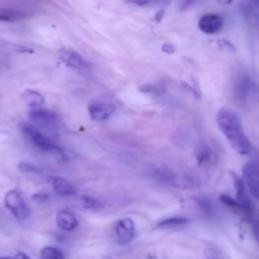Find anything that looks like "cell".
<instances>
[{"label": "cell", "instance_id": "obj_1", "mask_svg": "<svg viewBox=\"0 0 259 259\" xmlns=\"http://www.w3.org/2000/svg\"><path fill=\"white\" fill-rule=\"evenodd\" d=\"M217 124L228 139L232 148L241 155L251 152V144L245 135L239 117L229 109H221L217 113Z\"/></svg>", "mask_w": 259, "mask_h": 259}, {"label": "cell", "instance_id": "obj_2", "mask_svg": "<svg viewBox=\"0 0 259 259\" xmlns=\"http://www.w3.org/2000/svg\"><path fill=\"white\" fill-rule=\"evenodd\" d=\"M20 130L23 133V135L38 149L45 152L53 153L61 158H64V152L61 148H59L57 145H55L47 136H45L39 128L34 125L33 123L23 121L20 124Z\"/></svg>", "mask_w": 259, "mask_h": 259}, {"label": "cell", "instance_id": "obj_3", "mask_svg": "<svg viewBox=\"0 0 259 259\" xmlns=\"http://www.w3.org/2000/svg\"><path fill=\"white\" fill-rule=\"evenodd\" d=\"M28 117L34 125L39 126L47 132L56 133L59 130L60 119L55 112L49 109L40 107L32 108L28 111Z\"/></svg>", "mask_w": 259, "mask_h": 259}, {"label": "cell", "instance_id": "obj_4", "mask_svg": "<svg viewBox=\"0 0 259 259\" xmlns=\"http://www.w3.org/2000/svg\"><path fill=\"white\" fill-rule=\"evenodd\" d=\"M4 203L7 209L17 219L24 220L29 215V207L22 194L17 190H9L5 194Z\"/></svg>", "mask_w": 259, "mask_h": 259}, {"label": "cell", "instance_id": "obj_5", "mask_svg": "<svg viewBox=\"0 0 259 259\" xmlns=\"http://www.w3.org/2000/svg\"><path fill=\"white\" fill-rule=\"evenodd\" d=\"M237 98L242 103L251 102L256 96V84L250 75H243L236 85Z\"/></svg>", "mask_w": 259, "mask_h": 259}, {"label": "cell", "instance_id": "obj_6", "mask_svg": "<svg viewBox=\"0 0 259 259\" xmlns=\"http://www.w3.org/2000/svg\"><path fill=\"white\" fill-rule=\"evenodd\" d=\"M243 182L254 198L259 196V172L256 164L247 163L243 168Z\"/></svg>", "mask_w": 259, "mask_h": 259}, {"label": "cell", "instance_id": "obj_7", "mask_svg": "<svg viewBox=\"0 0 259 259\" xmlns=\"http://www.w3.org/2000/svg\"><path fill=\"white\" fill-rule=\"evenodd\" d=\"M60 60L68 67L79 71H85L89 69L88 62L77 52L69 49H61L59 51Z\"/></svg>", "mask_w": 259, "mask_h": 259}, {"label": "cell", "instance_id": "obj_8", "mask_svg": "<svg viewBox=\"0 0 259 259\" xmlns=\"http://www.w3.org/2000/svg\"><path fill=\"white\" fill-rule=\"evenodd\" d=\"M114 232L116 239L120 244H127L133 240L136 233L134 221L130 218L119 220L114 226Z\"/></svg>", "mask_w": 259, "mask_h": 259}, {"label": "cell", "instance_id": "obj_9", "mask_svg": "<svg viewBox=\"0 0 259 259\" xmlns=\"http://www.w3.org/2000/svg\"><path fill=\"white\" fill-rule=\"evenodd\" d=\"M224 24V20L221 15L215 13L203 14L198 20V27L200 31L205 34H214L219 32Z\"/></svg>", "mask_w": 259, "mask_h": 259}, {"label": "cell", "instance_id": "obj_10", "mask_svg": "<svg viewBox=\"0 0 259 259\" xmlns=\"http://www.w3.org/2000/svg\"><path fill=\"white\" fill-rule=\"evenodd\" d=\"M115 111V106L108 102H93L88 106V112L92 120L102 121L111 116Z\"/></svg>", "mask_w": 259, "mask_h": 259}, {"label": "cell", "instance_id": "obj_11", "mask_svg": "<svg viewBox=\"0 0 259 259\" xmlns=\"http://www.w3.org/2000/svg\"><path fill=\"white\" fill-rule=\"evenodd\" d=\"M232 178L236 188V194H237L236 200L239 204V208L245 211L246 213H250L252 211V202L246 192V187L243 180L239 176L233 173H232Z\"/></svg>", "mask_w": 259, "mask_h": 259}, {"label": "cell", "instance_id": "obj_12", "mask_svg": "<svg viewBox=\"0 0 259 259\" xmlns=\"http://www.w3.org/2000/svg\"><path fill=\"white\" fill-rule=\"evenodd\" d=\"M150 175L155 180H157L163 184H168V185H172V186H180V184H181V179L179 178L178 174L168 168H165V167L154 168L150 172Z\"/></svg>", "mask_w": 259, "mask_h": 259}, {"label": "cell", "instance_id": "obj_13", "mask_svg": "<svg viewBox=\"0 0 259 259\" xmlns=\"http://www.w3.org/2000/svg\"><path fill=\"white\" fill-rule=\"evenodd\" d=\"M49 179L54 191L61 196H71L77 192L75 186L69 180L63 177L50 176Z\"/></svg>", "mask_w": 259, "mask_h": 259}, {"label": "cell", "instance_id": "obj_14", "mask_svg": "<svg viewBox=\"0 0 259 259\" xmlns=\"http://www.w3.org/2000/svg\"><path fill=\"white\" fill-rule=\"evenodd\" d=\"M56 223L61 230L66 232H72L78 227L77 218L74 215V213L66 209L59 210L57 212Z\"/></svg>", "mask_w": 259, "mask_h": 259}, {"label": "cell", "instance_id": "obj_15", "mask_svg": "<svg viewBox=\"0 0 259 259\" xmlns=\"http://www.w3.org/2000/svg\"><path fill=\"white\" fill-rule=\"evenodd\" d=\"M195 158L199 166L208 165L213 159V152L207 145L200 144L195 150Z\"/></svg>", "mask_w": 259, "mask_h": 259}, {"label": "cell", "instance_id": "obj_16", "mask_svg": "<svg viewBox=\"0 0 259 259\" xmlns=\"http://www.w3.org/2000/svg\"><path fill=\"white\" fill-rule=\"evenodd\" d=\"M21 98L25 102L26 105H28L29 107H32V108L39 107L45 102L44 96L40 93H38L37 91L31 90V89H26L22 93Z\"/></svg>", "mask_w": 259, "mask_h": 259}, {"label": "cell", "instance_id": "obj_17", "mask_svg": "<svg viewBox=\"0 0 259 259\" xmlns=\"http://www.w3.org/2000/svg\"><path fill=\"white\" fill-rule=\"evenodd\" d=\"M188 223V219L183 218V217H173V218H168L165 219L157 224V228L160 229H173L177 227L184 226Z\"/></svg>", "mask_w": 259, "mask_h": 259}, {"label": "cell", "instance_id": "obj_18", "mask_svg": "<svg viewBox=\"0 0 259 259\" xmlns=\"http://www.w3.org/2000/svg\"><path fill=\"white\" fill-rule=\"evenodd\" d=\"M23 13L13 8H0V21L14 22L23 17Z\"/></svg>", "mask_w": 259, "mask_h": 259}, {"label": "cell", "instance_id": "obj_19", "mask_svg": "<svg viewBox=\"0 0 259 259\" xmlns=\"http://www.w3.org/2000/svg\"><path fill=\"white\" fill-rule=\"evenodd\" d=\"M41 259H65L63 252L55 247H45L40 250Z\"/></svg>", "mask_w": 259, "mask_h": 259}, {"label": "cell", "instance_id": "obj_20", "mask_svg": "<svg viewBox=\"0 0 259 259\" xmlns=\"http://www.w3.org/2000/svg\"><path fill=\"white\" fill-rule=\"evenodd\" d=\"M139 90L144 93L153 94V95H160L165 91V88L161 84L157 83H147L143 84L139 87Z\"/></svg>", "mask_w": 259, "mask_h": 259}, {"label": "cell", "instance_id": "obj_21", "mask_svg": "<svg viewBox=\"0 0 259 259\" xmlns=\"http://www.w3.org/2000/svg\"><path fill=\"white\" fill-rule=\"evenodd\" d=\"M196 203L198 207L206 214H211L213 210V204L211 200L208 197L201 196V197H196Z\"/></svg>", "mask_w": 259, "mask_h": 259}, {"label": "cell", "instance_id": "obj_22", "mask_svg": "<svg viewBox=\"0 0 259 259\" xmlns=\"http://www.w3.org/2000/svg\"><path fill=\"white\" fill-rule=\"evenodd\" d=\"M79 199H80L81 205H82L84 208H87V209H96L97 207H99V201H98L97 199H95L94 197H92V196H89V195H81Z\"/></svg>", "mask_w": 259, "mask_h": 259}, {"label": "cell", "instance_id": "obj_23", "mask_svg": "<svg viewBox=\"0 0 259 259\" xmlns=\"http://www.w3.org/2000/svg\"><path fill=\"white\" fill-rule=\"evenodd\" d=\"M217 46L221 50L229 52V53H235V51H236L235 46L230 40H228V39H224V38L218 39L217 40Z\"/></svg>", "mask_w": 259, "mask_h": 259}, {"label": "cell", "instance_id": "obj_24", "mask_svg": "<svg viewBox=\"0 0 259 259\" xmlns=\"http://www.w3.org/2000/svg\"><path fill=\"white\" fill-rule=\"evenodd\" d=\"M220 199H221V201H222L224 204H226V205L229 206V207H232V208H239V204H238L237 200L234 199V198H232V197H230L229 195L223 194V195H221ZM239 209H240V208H239Z\"/></svg>", "mask_w": 259, "mask_h": 259}, {"label": "cell", "instance_id": "obj_25", "mask_svg": "<svg viewBox=\"0 0 259 259\" xmlns=\"http://www.w3.org/2000/svg\"><path fill=\"white\" fill-rule=\"evenodd\" d=\"M205 259H223L221 253L214 248H208L204 251Z\"/></svg>", "mask_w": 259, "mask_h": 259}, {"label": "cell", "instance_id": "obj_26", "mask_svg": "<svg viewBox=\"0 0 259 259\" xmlns=\"http://www.w3.org/2000/svg\"><path fill=\"white\" fill-rule=\"evenodd\" d=\"M198 1H200V0H180L179 4H178V7L181 11H184V10L189 9L193 5H195Z\"/></svg>", "mask_w": 259, "mask_h": 259}, {"label": "cell", "instance_id": "obj_27", "mask_svg": "<svg viewBox=\"0 0 259 259\" xmlns=\"http://www.w3.org/2000/svg\"><path fill=\"white\" fill-rule=\"evenodd\" d=\"M122 1L127 4H133V5H138V6H146V5H149L150 3L154 2L155 0H122Z\"/></svg>", "mask_w": 259, "mask_h": 259}, {"label": "cell", "instance_id": "obj_28", "mask_svg": "<svg viewBox=\"0 0 259 259\" xmlns=\"http://www.w3.org/2000/svg\"><path fill=\"white\" fill-rule=\"evenodd\" d=\"M19 169H21L22 171H26V172H38V169L35 166L27 164V163H20Z\"/></svg>", "mask_w": 259, "mask_h": 259}, {"label": "cell", "instance_id": "obj_29", "mask_svg": "<svg viewBox=\"0 0 259 259\" xmlns=\"http://www.w3.org/2000/svg\"><path fill=\"white\" fill-rule=\"evenodd\" d=\"M161 50H162V52H164L167 55H172L174 53V51H175V48L171 44H164L161 47Z\"/></svg>", "mask_w": 259, "mask_h": 259}, {"label": "cell", "instance_id": "obj_30", "mask_svg": "<svg viewBox=\"0 0 259 259\" xmlns=\"http://www.w3.org/2000/svg\"><path fill=\"white\" fill-rule=\"evenodd\" d=\"M13 259H31L27 254H25L24 252H18L14 257Z\"/></svg>", "mask_w": 259, "mask_h": 259}, {"label": "cell", "instance_id": "obj_31", "mask_svg": "<svg viewBox=\"0 0 259 259\" xmlns=\"http://www.w3.org/2000/svg\"><path fill=\"white\" fill-rule=\"evenodd\" d=\"M164 10H160V11H158L157 13H156V15H155V19H156V21L157 22H160L161 20H162V18H163V15H164Z\"/></svg>", "mask_w": 259, "mask_h": 259}, {"label": "cell", "instance_id": "obj_32", "mask_svg": "<svg viewBox=\"0 0 259 259\" xmlns=\"http://www.w3.org/2000/svg\"><path fill=\"white\" fill-rule=\"evenodd\" d=\"M220 4H223V5H229L233 2V0H217Z\"/></svg>", "mask_w": 259, "mask_h": 259}, {"label": "cell", "instance_id": "obj_33", "mask_svg": "<svg viewBox=\"0 0 259 259\" xmlns=\"http://www.w3.org/2000/svg\"><path fill=\"white\" fill-rule=\"evenodd\" d=\"M0 259H13V258H10V257H0Z\"/></svg>", "mask_w": 259, "mask_h": 259}, {"label": "cell", "instance_id": "obj_34", "mask_svg": "<svg viewBox=\"0 0 259 259\" xmlns=\"http://www.w3.org/2000/svg\"><path fill=\"white\" fill-rule=\"evenodd\" d=\"M103 259H111V257H109V256H105Z\"/></svg>", "mask_w": 259, "mask_h": 259}]
</instances>
